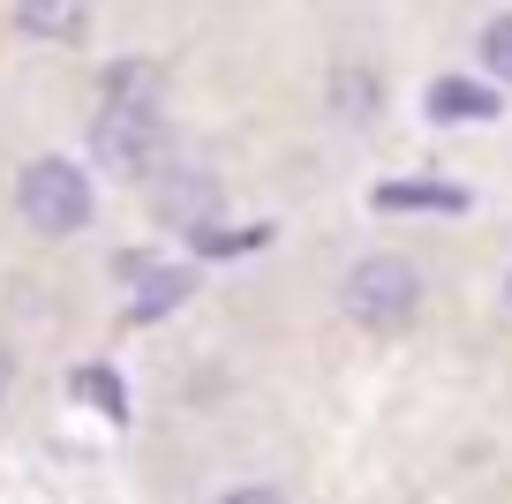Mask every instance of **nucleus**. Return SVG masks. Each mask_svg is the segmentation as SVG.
Masks as SVG:
<instances>
[{"label":"nucleus","instance_id":"nucleus-7","mask_svg":"<svg viewBox=\"0 0 512 504\" xmlns=\"http://www.w3.org/2000/svg\"><path fill=\"white\" fill-rule=\"evenodd\" d=\"M83 23H91V0H16V31L53 38V46L83 38Z\"/></svg>","mask_w":512,"mask_h":504},{"label":"nucleus","instance_id":"nucleus-8","mask_svg":"<svg viewBox=\"0 0 512 504\" xmlns=\"http://www.w3.org/2000/svg\"><path fill=\"white\" fill-rule=\"evenodd\" d=\"M189 286H196V271H181V264H144L136 271V324H151V316H166L174 301H189Z\"/></svg>","mask_w":512,"mask_h":504},{"label":"nucleus","instance_id":"nucleus-13","mask_svg":"<svg viewBox=\"0 0 512 504\" xmlns=\"http://www.w3.org/2000/svg\"><path fill=\"white\" fill-rule=\"evenodd\" d=\"M219 504H287V497H279V489H264V482H249V489H226Z\"/></svg>","mask_w":512,"mask_h":504},{"label":"nucleus","instance_id":"nucleus-3","mask_svg":"<svg viewBox=\"0 0 512 504\" xmlns=\"http://www.w3.org/2000/svg\"><path fill=\"white\" fill-rule=\"evenodd\" d=\"M339 301H347L354 324L400 331V324H415V309H422V271L407 264V256H362V264L347 271V286H339Z\"/></svg>","mask_w":512,"mask_h":504},{"label":"nucleus","instance_id":"nucleus-1","mask_svg":"<svg viewBox=\"0 0 512 504\" xmlns=\"http://www.w3.org/2000/svg\"><path fill=\"white\" fill-rule=\"evenodd\" d=\"M91 151H98V166H113L121 181L166 174L174 128H166V113H159V76H151V61H121L106 76V98H98V121H91Z\"/></svg>","mask_w":512,"mask_h":504},{"label":"nucleus","instance_id":"nucleus-15","mask_svg":"<svg viewBox=\"0 0 512 504\" xmlns=\"http://www.w3.org/2000/svg\"><path fill=\"white\" fill-rule=\"evenodd\" d=\"M505 294H512V286H505Z\"/></svg>","mask_w":512,"mask_h":504},{"label":"nucleus","instance_id":"nucleus-4","mask_svg":"<svg viewBox=\"0 0 512 504\" xmlns=\"http://www.w3.org/2000/svg\"><path fill=\"white\" fill-rule=\"evenodd\" d=\"M151 211H159L166 226H181V234H196V226H211V211H219V181H211L204 166H166V174H151Z\"/></svg>","mask_w":512,"mask_h":504},{"label":"nucleus","instance_id":"nucleus-5","mask_svg":"<svg viewBox=\"0 0 512 504\" xmlns=\"http://www.w3.org/2000/svg\"><path fill=\"white\" fill-rule=\"evenodd\" d=\"M505 113V91L497 83H475V76H437L430 83V121H497Z\"/></svg>","mask_w":512,"mask_h":504},{"label":"nucleus","instance_id":"nucleus-14","mask_svg":"<svg viewBox=\"0 0 512 504\" xmlns=\"http://www.w3.org/2000/svg\"><path fill=\"white\" fill-rule=\"evenodd\" d=\"M8 377H16V362H8V347H0V399H8Z\"/></svg>","mask_w":512,"mask_h":504},{"label":"nucleus","instance_id":"nucleus-12","mask_svg":"<svg viewBox=\"0 0 512 504\" xmlns=\"http://www.w3.org/2000/svg\"><path fill=\"white\" fill-rule=\"evenodd\" d=\"M339 113H354V121H369V113H377V83L362 76V68H339Z\"/></svg>","mask_w":512,"mask_h":504},{"label":"nucleus","instance_id":"nucleus-10","mask_svg":"<svg viewBox=\"0 0 512 504\" xmlns=\"http://www.w3.org/2000/svg\"><path fill=\"white\" fill-rule=\"evenodd\" d=\"M196 249L204 256H249V249H264V241H272V226H241V234H226V226H196Z\"/></svg>","mask_w":512,"mask_h":504},{"label":"nucleus","instance_id":"nucleus-11","mask_svg":"<svg viewBox=\"0 0 512 504\" xmlns=\"http://www.w3.org/2000/svg\"><path fill=\"white\" fill-rule=\"evenodd\" d=\"M482 68H490V83H505V91H512V8H505V16H490V31H482Z\"/></svg>","mask_w":512,"mask_h":504},{"label":"nucleus","instance_id":"nucleus-6","mask_svg":"<svg viewBox=\"0 0 512 504\" xmlns=\"http://www.w3.org/2000/svg\"><path fill=\"white\" fill-rule=\"evenodd\" d=\"M369 204H377V211H445V219H460L475 196L452 189V181H377Z\"/></svg>","mask_w":512,"mask_h":504},{"label":"nucleus","instance_id":"nucleus-2","mask_svg":"<svg viewBox=\"0 0 512 504\" xmlns=\"http://www.w3.org/2000/svg\"><path fill=\"white\" fill-rule=\"evenodd\" d=\"M16 211L38 226V234H83L91 211H98V196H91V181H83L76 158H31L23 181H16Z\"/></svg>","mask_w":512,"mask_h":504},{"label":"nucleus","instance_id":"nucleus-9","mask_svg":"<svg viewBox=\"0 0 512 504\" xmlns=\"http://www.w3.org/2000/svg\"><path fill=\"white\" fill-rule=\"evenodd\" d=\"M68 392H76L83 407H98L106 422H128V392H121V377H113L106 362H83L76 377H68Z\"/></svg>","mask_w":512,"mask_h":504}]
</instances>
